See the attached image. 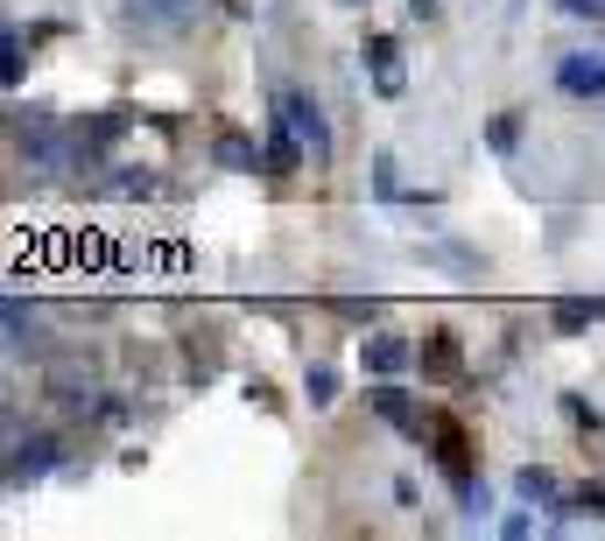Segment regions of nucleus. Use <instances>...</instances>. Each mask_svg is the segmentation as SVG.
<instances>
[{
    "mask_svg": "<svg viewBox=\"0 0 605 541\" xmlns=\"http://www.w3.org/2000/svg\"><path fill=\"white\" fill-rule=\"evenodd\" d=\"M275 120L289 127L302 148H310V162H317V169L331 162V127H325V113H317V99H310V92H296V85H275Z\"/></svg>",
    "mask_w": 605,
    "mask_h": 541,
    "instance_id": "f257e3e1",
    "label": "nucleus"
},
{
    "mask_svg": "<svg viewBox=\"0 0 605 541\" xmlns=\"http://www.w3.org/2000/svg\"><path fill=\"white\" fill-rule=\"evenodd\" d=\"M56 471V436H8V486L22 492Z\"/></svg>",
    "mask_w": 605,
    "mask_h": 541,
    "instance_id": "f03ea898",
    "label": "nucleus"
},
{
    "mask_svg": "<svg viewBox=\"0 0 605 541\" xmlns=\"http://www.w3.org/2000/svg\"><path fill=\"white\" fill-rule=\"evenodd\" d=\"M415 373H423V380H437V386L465 380V352H458V338H450V331H429L423 344H415Z\"/></svg>",
    "mask_w": 605,
    "mask_h": 541,
    "instance_id": "7ed1b4c3",
    "label": "nucleus"
},
{
    "mask_svg": "<svg viewBox=\"0 0 605 541\" xmlns=\"http://www.w3.org/2000/svg\"><path fill=\"white\" fill-rule=\"evenodd\" d=\"M556 85L571 99H605V50H571L556 64Z\"/></svg>",
    "mask_w": 605,
    "mask_h": 541,
    "instance_id": "20e7f679",
    "label": "nucleus"
},
{
    "mask_svg": "<svg viewBox=\"0 0 605 541\" xmlns=\"http://www.w3.org/2000/svg\"><path fill=\"white\" fill-rule=\"evenodd\" d=\"M359 365H367L373 380H394V373H408V365H415V344L394 338V331H373L367 344H359Z\"/></svg>",
    "mask_w": 605,
    "mask_h": 541,
    "instance_id": "39448f33",
    "label": "nucleus"
},
{
    "mask_svg": "<svg viewBox=\"0 0 605 541\" xmlns=\"http://www.w3.org/2000/svg\"><path fill=\"white\" fill-rule=\"evenodd\" d=\"M367 409L381 415V422H394V429L423 436V409H415V394H402L394 380H373V386H367Z\"/></svg>",
    "mask_w": 605,
    "mask_h": 541,
    "instance_id": "423d86ee",
    "label": "nucleus"
},
{
    "mask_svg": "<svg viewBox=\"0 0 605 541\" xmlns=\"http://www.w3.org/2000/svg\"><path fill=\"white\" fill-rule=\"evenodd\" d=\"M198 8H204V0H127V14H135L141 29H156V35L191 29V22H198Z\"/></svg>",
    "mask_w": 605,
    "mask_h": 541,
    "instance_id": "0eeeda50",
    "label": "nucleus"
},
{
    "mask_svg": "<svg viewBox=\"0 0 605 541\" xmlns=\"http://www.w3.org/2000/svg\"><path fill=\"white\" fill-rule=\"evenodd\" d=\"M367 64H373V92H381V99H402V43H394V35H373L367 43Z\"/></svg>",
    "mask_w": 605,
    "mask_h": 541,
    "instance_id": "6e6552de",
    "label": "nucleus"
},
{
    "mask_svg": "<svg viewBox=\"0 0 605 541\" xmlns=\"http://www.w3.org/2000/svg\"><path fill=\"white\" fill-rule=\"evenodd\" d=\"M8 352L14 359H43V323H35V309L22 296H8Z\"/></svg>",
    "mask_w": 605,
    "mask_h": 541,
    "instance_id": "1a4fd4ad",
    "label": "nucleus"
},
{
    "mask_svg": "<svg viewBox=\"0 0 605 541\" xmlns=\"http://www.w3.org/2000/svg\"><path fill=\"white\" fill-rule=\"evenodd\" d=\"M43 386H50L56 409H78V415H85V394H92V386H85V365H78V359H56Z\"/></svg>",
    "mask_w": 605,
    "mask_h": 541,
    "instance_id": "9d476101",
    "label": "nucleus"
},
{
    "mask_svg": "<svg viewBox=\"0 0 605 541\" xmlns=\"http://www.w3.org/2000/svg\"><path fill=\"white\" fill-rule=\"evenodd\" d=\"M302 162H310V148H302L296 134L282 127V120H275V127H268V177H296Z\"/></svg>",
    "mask_w": 605,
    "mask_h": 541,
    "instance_id": "9b49d317",
    "label": "nucleus"
},
{
    "mask_svg": "<svg viewBox=\"0 0 605 541\" xmlns=\"http://www.w3.org/2000/svg\"><path fill=\"white\" fill-rule=\"evenodd\" d=\"M219 169H268V148H254L247 134H219Z\"/></svg>",
    "mask_w": 605,
    "mask_h": 541,
    "instance_id": "f8f14e48",
    "label": "nucleus"
},
{
    "mask_svg": "<svg viewBox=\"0 0 605 541\" xmlns=\"http://www.w3.org/2000/svg\"><path fill=\"white\" fill-rule=\"evenodd\" d=\"M437 464H444L450 478H465L471 450H465V429H458V422H437Z\"/></svg>",
    "mask_w": 605,
    "mask_h": 541,
    "instance_id": "ddd939ff",
    "label": "nucleus"
},
{
    "mask_svg": "<svg viewBox=\"0 0 605 541\" xmlns=\"http://www.w3.org/2000/svg\"><path fill=\"white\" fill-rule=\"evenodd\" d=\"M592 317H605V303H577V296H571V303H556V309H550V323H556L563 338H577Z\"/></svg>",
    "mask_w": 605,
    "mask_h": 541,
    "instance_id": "4468645a",
    "label": "nucleus"
},
{
    "mask_svg": "<svg viewBox=\"0 0 605 541\" xmlns=\"http://www.w3.org/2000/svg\"><path fill=\"white\" fill-rule=\"evenodd\" d=\"M514 492L528 499V507H542V499H556V471H542V464H528V471H514Z\"/></svg>",
    "mask_w": 605,
    "mask_h": 541,
    "instance_id": "2eb2a0df",
    "label": "nucleus"
},
{
    "mask_svg": "<svg viewBox=\"0 0 605 541\" xmlns=\"http://www.w3.org/2000/svg\"><path fill=\"white\" fill-rule=\"evenodd\" d=\"M302 394H310V409H331V401H338V373H331V365H310V373H302Z\"/></svg>",
    "mask_w": 605,
    "mask_h": 541,
    "instance_id": "dca6fc26",
    "label": "nucleus"
},
{
    "mask_svg": "<svg viewBox=\"0 0 605 541\" xmlns=\"http://www.w3.org/2000/svg\"><path fill=\"white\" fill-rule=\"evenodd\" d=\"M373 198H381V204H394V198H402V177H394V155H373Z\"/></svg>",
    "mask_w": 605,
    "mask_h": 541,
    "instance_id": "f3484780",
    "label": "nucleus"
},
{
    "mask_svg": "<svg viewBox=\"0 0 605 541\" xmlns=\"http://www.w3.org/2000/svg\"><path fill=\"white\" fill-rule=\"evenodd\" d=\"M331 317H346V323H373V317H381V303H359V296H331Z\"/></svg>",
    "mask_w": 605,
    "mask_h": 541,
    "instance_id": "a211bd4d",
    "label": "nucleus"
},
{
    "mask_svg": "<svg viewBox=\"0 0 605 541\" xmlns=\"http://www.w3.org/2000/svg\"><path fill=\"white\" fill-rule=\"evenodd\" d=\"M22 29H8V43H0V77H8V85H22Z\"/></svg>",
    "mask_w": 605,
    "mask_h": 541,
    "instance_id": "6ab92c4d",
    "label": "nucleus"
},
{
    "mask_svg": "<svg viewBox=\"0 0 605 541\" xmlns=\"http://www.w3.org/2000/svg\"><path fill=\"white\" fill-rule=\"evenodd\" d=\"M486 141H493V148L507 155V148L521 141V120H514V113H493V120H486Z\"/></svg>",
    "mask_w": 605,
    "mask_h": 541,
    "instance_id": "aec40b11",
    "label": "nucleus"
},
{
    "mask_svg": "<svg viewBox=\"0 0 605 541\" xmlns=\"http://www.w3.org/2000/svg\"><path fill=\"white\" fill-rule=\"evenodd\" d=\"M148 169H113V198H148Z\"/></svg>",
    "mask_w": 605,
    "mask_h": 541,
    "instance_id": "412c9836",
    "label": "nucleus"
},
{
    "mask_svg": "<svg viewBox=\"0 0 605 541\" xmlns=\"http://www.w3.org/2000/svg\"><path fill=\"white\" fill-rule=\"evenodd\" d=\"M571 22H605V0H556Z\"/></svg>",
    "mask_w": 605,
    "mask_h": 541,
    "instance_id": "4be33fe9",
    "label": "nucleus"
},
{
    "mask_svg": "<svg viewBox=\"0 0 605 541\" xmlns=\"http://www.w3.org/2000/svg\"><path fill=\"white\" fill-rule=\"evenodd\" d=\"M563 409H571V422H577V429H598V409H592V401H577V394H563Z\"/></svg>",
    "mask_w": 605,
    "mask_h": 541,
    "instance_id": "5701e85b",
    "label": "nucleus"
},
{
    "mask_svg": "<svg viewBox=\"0 0 605 541\" xmlns=\"http://www.w3.org/2000/svg\"><path fill=\"white\" fill-rule=\"evenodd\" d=\"M500 534H507V541H528V534H535V520H528V513H507Z\"/></svg>",
    "mask_w": 605,
    "mask_h": 541,
    "instance_id": "b1692460",
    "label": "nucleus"
},
{
    "mask_svg": "<svg viewBox=\"0 0 605 541\" xmlns=\"http://www.w3.org/2000/svg\"><path fill=\"white\" fill-rule=\"evenodd\" d=\"M437 14V0H408V22H429Z\"/></svg>",
    "mask_w": 605,
    "mask_h": 541,
    "instance_id": "393cba45",
    "label": "nucleus"
},
{
    "mask_svg": "<svg viewBox=\"0 0 605 541\" xmlns=\"http://www.w3.org/2000/svg\"><path fill=\"white\" fill-rule=\"evenodd\" d=\"M225 14H254V0H225Z\"/></svg>",
    "mask_w": 605,
    "mask_h": 541,
    "instance_id": "a878e982",
    "label": "nucleus"
},
{
    "mask_svg": "<svg viewBox=\"0 0 605 541\" xmlns=\"http://www.w3.org/2000/svg\"><path fill=\"white\" fill-rule=\"evenodd\" d=\"M338 8H359V0H338Z\"/></svg>",
    "mask_w": 605,
    "mask_h": 541,
    "instance_id": "bb28decb",
    "label": "nucleus"
}]
</instances>
